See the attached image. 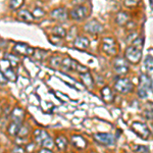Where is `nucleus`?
Here are the masks:
<instances>
[{
  "mask_svg": "<svg viewBox=\"0 0 153 153\" xmlns=\"http://www.w3.org/2000/svg\"><path fill=\"white\" fill-rule=\"evenodd\" d=\"M114 71L118 75H126L129 71V65H128V60L124 58H117L113 63Z\"/></svg>",
  "mask_w": 153,
  "mask_h": 153,
  "instance_id": "9",
  "label": "nucleus"
},
{
  "mask_svg": "<svg viewBox=\"0 0 153 153\" xmlns=\"http://www.w3.org/2000/svg\"><path fill=\"white\" fill-rule=\"evenodd\" d=\"M84 29H85V31L88 32V33L98 34V33H100V32H102L103 26L97 21V19H93V21L88 22V23L85 25Z\"/></svg>",
  "mask_w": 153,
  "mask_h": 153,
  "instance_id": "11",
  "label": "nucleus"
},
{
  "mask_svg": "<svg viewBox=\"0 0 153 153\" xmlns=\"http://www.w3.org/2000/svg\"><path fill=\"white\" fill-rule=\"evenodd\" d=\"M22 127H23V126H22L21 123L12 122L11 124L8 126V128H7V132H8V134L10 136L16 137V136H18L19 134V131H21Z\"/></svg>",
  "mask_w": 153,
  "mask_h": 153,
  "instance_id": "19",
  "label": "nucleus"
},
{
  "mask_svg": "<svg viewBox=\"0 0 153 153\" xmlns=\"http://www.w3.org/2000/svg\"><path fill=\"white\" fill-rule=\"evenodd\" d=\"M134 151L136 153H149V149L143 145H134Z\"/></svg>",
  "mask_w": 153,
  "mask_h": 153,
  "instance_id": "29",
  "label": "nucleus"
},
{
  "mask_svg": "<svg viewBox=\"0 0 153 153\" xmlns=\"http://www.w3.org/2000/svg\"><path fill=\"white\" fill-rule=\"evenodd\" d=\"M7 60H8V62L10 63L11 66H16L19 65V57L16 55H14V54H9L7 56Z\"/></svg>",
  "mask_w": 153,
  "mask_h": 153,
  "instance_id": "28",
  "label": "nucleus"
},
{
  "mask_svg": "<svg viewBox=\"0 0 153 153\" xmlns=\"http://www.w3.org/2000/svg\"><path fill=\"white\" fill-rule=\"evenodd\" d=\"M39 153H52V151L51 150H49L48 148H42V149L39 151Z\"/></svg>",
  "mask_w": 153,
  "mask_h": 153,
  "instance_id": "39",
  "label": "nucleus"
},
{
  "mask_svg": "<svg viewBox=\"0 0 153 153\" xmlns=\"http://www.w3.org/2000/svg\"><path fill=\"white\" fill-rule=\"evenodd\" d=\"M23 4H24V0H10L9 1V8L16 10V9L21 8Z\"/></svg>",
  "mask_w": 153,
  "mask_h": 153,
  "instance_id": "26",
  "label": "nucleus"
},
{
  "mask_svg": "<svg viewBox=\"0 0 153 153\" xmlns=\"http://www.w3.org/2000/svg\"><path fill=\"white\" fill-rule=\"evenodd\" d=\"M54 143H55V142H53V140L51 139L50 137H48L47 139H45L43 142L41 143V145H42V146H43L44 148H48V149H50V148H52V147H53Z\"/></svg>",
  "mask_w": 153,
  "mask_h": 153,
  "instance_id": "30",
  "label": "nucleus"
},
{
  "mask_svg": "<svg viewBox=\"0 0 153 153\" xmlns=\"http://www.w3.org/2000/svg\"><path fill=\"white\" fill-rule=\"evenodd\" d=\"M132 130L137 136L144 140H147L150 137V130L145 124L140 122H135L132 124Z\"/></svg>",
  "mask_w": 153,
  "mask_h": 153,
  "instance_id": "4",
  "label": "nucleus"
},
{
  "mask_svg": "<svg viewBox=\"0 0 153 153\" xmlns=\"http://www.w3.org/2000/svg\"><path fill=\"white\" fill-rule=\"evenodd\" d=\"M13 52L16 53L18 55L23 56H33L35 54L36 50L35 48L27 45L25 43H18L13 46Z\"/></svg>",
  "mask_w": 153,
  "mask_h": 153,
  "instance_id": "7",
  "label": "nucleus"
},
{
  "mask_svg": "<svg viewBox=\"0 0 153 153\" xmlns=\"http://www.w3.org/2000/svg\"><path fill=\"white\" fill-rule=\"evenodd\" d=\"M0 79H1V86H4V85H6V83H7V80L8 79L6 78L5 75H4L3 73L1 71V74H0Z\"/></svg>",
  "mask_w": 153,
  "mask_h": 153,
  "instance_id": "35",
  "label": "nucleus"
},
{
  "mask_svg": "<svg viewBox=\"0 0 153 153\" xmlns=\"http://www.w3.org/2000/svg\"><path fill=\"white\" fill-rule=\"evenodd\" d=\"M118 46L112 37H104L102 39V50L108 55H117Z\"/></svg>",
  "mask_w": 153,
  "mask_h": 153,
  "instance_id": "3",
  "label": "nucleus"
},
{
  "mask_svg": "<svg viewBox=\"0 0 153 153\" xmlns=\"http://www.w3.org/2000/svg\"><path fill=\"white\" fill-rule=\"evenodd\" d=\"M55 145L58 147L59 150H65L66 146H68V139L65 137V136H58V137H56L55 139Z\"/></svg>",
  "mask_w": 153,
  "mask_h": 153,
  "instance_id": "22",
  "label": "nucleus"
},
{
  "mask_svg": "<svg viewBox=\"0 0 153 153\" xmlns=\"http://www.w3.org/2000/svg\"><path fill=\"white\" fill-rule=\"evenodd\" d=\"M18 19L19 21L25 22V23H33L35 16H34V14L32 12H30L27 9H21L18 12Z\"/></svg>",
  "mask_w": 153,
  "mask_h": 153,
  "instance_id": "15",
  "label": "nucleus"
},
{
  "mask_svg": "<svg viewBox=\"0 0 153 153\" xmlns=\"http://www.w3.org/2000/svg\"><path fill=\"white\" fill-rule=\"evenodd\" d=\"M101 97L102 99L104 100V102L106 103H109L112 102L114 100V93H113L112 89L108 86H105L104 88L101 90Z\"/></svg>",
  "mask_w": 153,
  "mask_h": 153,
  "instance_id": "14",
  "label": "nucleus"
},
{
  "mask_svg": "<svg viewBox=\"0 0 153 153\" xmlns=\"http://www.w3.org/2000/svg\"><path fill=\"white\" fill-rule=\"evenodd\" d=\"M89 46H90V42L86 37H76L74 41V47L79 49V50H86Z\"/></svg>",
  "mask_w": 153,
  "mask_h": 153,
  "instance_id": "13",
  "label": "nucleus"
},
{
  "mask_svg": "<svg viewBox=\"0 0 153 153\" xmlns=\"http://www.w3.org/2000/svg\"><path fill=\"white\" fill-rule=\"evenodd\" d=\"M114 89L122 94H127L133 90V83L127 78L118 79L114 84Z\"/></svg>",
  "mask_w": 153,
  "mask_h": 153,
  "instance_id": "5",
  "label": "nucleus"
},
{
  "mask_svg": "<svg viewBox=\"0 0 153 153\" xmlns=\"http://www.w3.org/2000/svg\"><path fill=\"white\" fill-rule=\"evenodd\" d=\"M152 106H153V104H152ZM144 114H145V117H146V118L153 120V107L146 108V109H145V111H144Z\"/></svg>",
  "mask_w": 153,
  "mask_h": 153,
  "instance_id": "33",
  "label": "nucleus"
},
{
  "mask_svg": "<svg viewBox=\"0 0 153 153\" xmlns=\"http://www.w3.org/2000/svg\"><path fill=\"white\" fill-rule=\"evenodd\" d=\"M27 133H28V129H27L26 127H22V129H21V131H19V136H21V137H25V136L27 135Z\"/></svg>",
  "mask_w": 153,
  "mask_h": 153,
  "instance_id": "36",
  "label": "nucleus"
},
{
  "mask_svg": "<svg viewBox=\"0 0 153 153\" xmlns=\"http://www.w3.org/2000/svg\"><path fill=\"white\" fill-rule=\"evenodd\" d=\"M129 16H128L126 12L124 11H120L118 12L117 14V18H115V22H117V25H120V26H125L126 24L129 23Z\"/></svg>",
  "mask_w": 153,
  "mask_h": 153,
  "instance_id": "20",
  "label": "nucleus"
},
{
  "mask_svg": "<svg viewBox=\"0 0 153 153\" xmlns=\"http://www.w3.org/2000/svg\"><path fill=\"white\" fill-rule=\"evenodd\" d=\"M34 134H35L36 142H38L40 145L44 140L47 139L48 137H50V136L47 134V132H45V131H43V130H36L35 132H34Z\"/></svg>",
  "mask_w": 153,
  "mask_h": 153,
  "instance_id": "21",
  "label": "nucleus"
},
{
  "mask_svg": "<svg viewBox=\"0 0 153 153\" xmlns=\"http://www.w3.org/2000/svg\"><path fill=\"white\" fill-rule=\"evenodd\" d=\"M71 142L74 146L79 148V149H84V148L87 146V143L83 139V137H81V136H79V135L73 136L71 139Z\"/></svg>",
  "mask_w": 153,
  "mask_h": 153,
  "instance_id": "18",
  "label": "nucleus"
},
{
  "mask_svg": "<svg viewBox=\"0 0 153 153\" xmlns=\"http://www.w3.org/2000/svg\"><path fill=\"white\" fill-rule=\"evenodd\" d=\"M144 66L147 71L153 73V57L151 55H147L144 60Z\"/></svg>",
  "mask_w": 153,
  "mask_h": 153,
  "instance_id": "25",
  "label": "nucleus"
},
{
  "mask_svg": "<svg viewBox=\"0 0 153 153\" xmlns=\"http://www.w3.org/2000/svg\"><path fill=\"white\" fill-rule=\"evenodd\" d=\"M61 62H62L61 57H59V56H54L50 60V65L54 68H60Z\"/></svg>",
  "mask_w": 153,
  "mask_h": 153,
  "instance_id": "27",
  "label": "nucleus"
},
{
  "mask_svg": "<svg viewBox=\"0 0 153 153\" xmlns=\"http://www.w3.org/2000/svg\"><path fill=\"white\" fill-rule=\"evenodd\" d=\"M140 0H125V5L127 7H135L139 4Z\"/></svg>",
  "mask_w": 153,
  "mask_h": 153,
  "instance_id": "32",
  "label": "nucleus"
},
{
  "mask_svg": "<svg viewBox=\"0 0 153 153\" xmlns=\"http://www.w3.org/2000/svg\"><path fill=\"white\" fill-rule=\"evenodd\" d=\"M150 6H151V8H153V0H150Z\"/></svg>",
  "mask_w": 153,
  "mask_h": 153,
  "instance_id": "40",
  "label": "nucleus"
},
{
  "mask_svg": "<svg viewBox=\"0 0 153 153\" xmlns=\"http://www.w3.org/2000/svg\"><path fill=\"white\" fill-rule=\"evenodd\" d=\"M12 153H25V151H24L23 147L18 146V147H16L13 150H12Z\"/></svg>",
  "mask_w": 153,
  "mask_h": 153,
  "instance_id": "37",
  "label": "nucleus"
},
{
  "mask_svg": "<svg viewBox=\"0 0 153 153\" xmlns=\"http://www.w3.org/2000/svg\"><path fill=\"white\" fill-rule=\"evenodd\" d=\"M93 138L96 142L102 145H106V146H113L115 144L114 137L109 133H97V134H94Z\"/></svg>",
  "mask_w": 153,
  "mask_h": 153,
  "instance_id": "6",
  "label": "nucleus"
},
{
  "mask_svg": "<svg viewBox=\"0 0 153 153\" xmlns=\"http://www.w3.org/2000/svg\"><path fill=\"white\" fill-rule=\"evenodd\" d=\"M50 16L58 22H65L68 19V11L63 7H58V8L53 9L50 12Z\"/></svg>",
  "mask_w": 153,
  "mask_h": 153,
  "instance_id": "12",
  "label": "nucleus"
},
{
  "mask_svg": "<svg viewBox=\"0 0 153 153\" xmlns=\"http://www.w3.org/2000/svg\"><path fill=\"white\" fill-rule=\"evenodd\" d=\"M79 65L80 63L76 62V60L71 59L70 57H66L65 59H62V62L60 65V70L63 71H78Z\"/></svg>",
  "mask_w": 153,
  "mask_h": 153,
  "instance_id": "10",
  "label": "nucleus"
},
{
  "mask_svg": "<svg viewBox=\"0 0 153 153\" xmlns=\"http://www.w3.org/2000/svg\"><path fill=\"white\" fill-rule=\"evenodd\" d=\"M2 73L5 75V76L7 79H8L9 81H11V82H16V80H18V76H16V74L14 73V71L12 70L11 68H7L4 70V71H2Z\"/></svg>",
  "mask_w": 153,
  "mask_h": 153,
  "instance_id": "23",
  "label": "nucleus"
},
{
  "mask_svg": "<svg viewBox=\"0 0 153 153\" xmlns=\"http://www.w3.org/2000/svg\"><path fill=\"white\" fill-rule=\"evenodd\" d=\"M52 33H53L54 36L59 37V38H65V37L66 36V31L60 26L54 27V28L52 29Z\"/></svg>",
  "mask_w": 153,
  "mask_h": 153,
  "instance_id": "24",
  "label": "nucleus"
},
{
  "mask_svg": "<svg viewBox=\"0 0 153 153\" xmlns=\"http://www.w3.org/2000/svg\"><path fill=\"white\" fill-rule=\"evenodd\" d=\"M125 57L129 62L137 65L142 59V49H139V48L135 47V46L131 45L126 49Z\"/></svg>",
  "mask_w": 153,
  "mask_h": 153,
  "instance_id": "2",
  "label": "nucleus"
},
{
  "mask_svg": "<svg viewBox=\"0 0 153 153\" xmlns=\"http://www.w3.org/2000/svg\"><path fill=\"white\" fill-rule=\"evenodd\" d=\"M44 13L45 12L43 11V9L40 8V7H36L35 9H34V16L35 18H41V16H44Z\"/></svg>",
  "mask_w": 153,
  "mask_h": 153,
  "instance_id": "34",
  "label": "nucleus"
},
{
  "mask_svg": "<svg viewBox=\"0 0 153 153\" xmlns=\"http://www.w3.org/2000/svg\"><path fill=\"white\" fill-rule=\"evenodd\" d=\"M11 120L12 122H16V123H23L24 117H25V111L22 108L16 107L14 109H12L11 111Z\"/></svg>",
  "mask_w": 153,
  "mask_h": 153,
  "instance_id": "17",
  "label": "nucleus"
},
{
  "mask_svg": "<svg viewBox=\"0 0 153 153\" xmlns=\"http://www.w3.org/2000/svg\"><path fill=\"white\" fill-rule=\"evenodd\" d=\"M88 16V8L85 5H76L71 10V18L75 21H83Z\"/></svg>",
  "mask_w": 153,
  "mask_h": 153,
  "instance_id": "8",
  "label": "nucleus"
},
{
  "mask_svg": "<svg viewBox=\"0 0 153 153\" xmlns=\"http://www.w3.org/2000/svg\"><path fill=\"white\" fill-rule=\"evenodd\" d=\"M152 91V79L146 74H142L139 76V88H138V96L141 99L148 97V93Z\"/></svg>",
  "mask_w": 153,
  "mask_h": 153,
  "instance_id": "1",
  "label": "nucleus"
},
{
  "mask_svg": "<svg viewBox=\"0 0 153 153\" xmlns=\"http://www.w3.org/2000/svg\"><path fill=\"white\" fill-rule=\"evenodd\" d=\"M144 41H143V39L142 38H138V39H136V40L133 41V43H132V45L133 46H135V47H137V48H139V49H143V46H144Z\"/></svg>",
  "mask_w": 153,
  "mask_h": 153,
  "instance_id": "31",
  "label": "nucleus"
},
{
  "mask_svg": "<svg viewBox=\"0 0 153 153\" xmlns=\"http://www.w3.org/2000/svg\"><path fill=\"white\" fill-rule=\"evenodd\" d=\"M86 0H73V3L76 5H82V3H84Z\"/></svg>",
  "mask_w": 153,
  "mask_h": 153,
  "instance_id": "38",
  "label": "nucleus"
},
{
  "mask_svg": "<svg viewBox=\"0 0 153 153\" xmlns=\"http://www.w3.org/2000/svg\"><path fill=\"white\" fill-rule=\"evenodd\" d=\"M80 78H81V81H82V83L84 84V86H85L86 88L88 89H92L94 87V81H93V78L92 76L90 75V73H84V74H80Z\"/></svg>",
  "mask_w": 153,
  "mask_h": 153,
  "instance_id": "16",
  "label": "nucleus"
}]
</instances>
